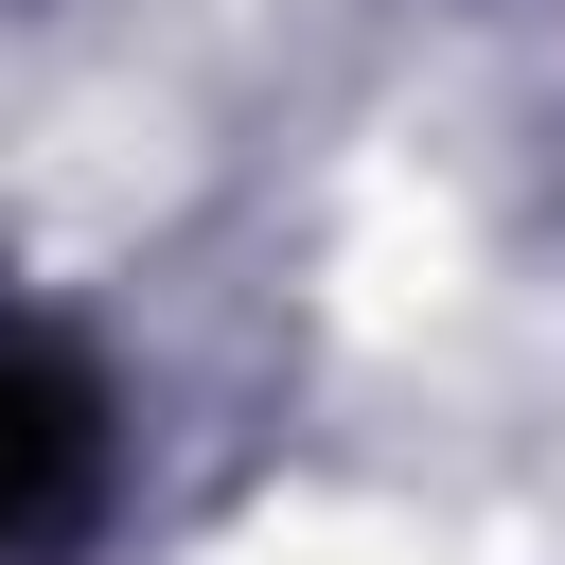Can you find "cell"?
<instances>
[{"label":"cell","mask_w":565,"mask_h":565,"mask_svg":"<svg viewBox=\"0 0 565 565\" xmlns=\"http://www.w3.org/2000/svg\"><path fill=\"white\" fill-rule=\"evenodd\" d=\"M88 371L71 353H0V565L35 547V530H71V494H88Z\"/></svg>","instance_id":"cell-1"}]
</instances>
